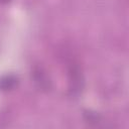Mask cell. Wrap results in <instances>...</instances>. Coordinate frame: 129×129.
<instances>
[{"instance_id":"1","label":"cell","mask_w":129,"mask_h":129,"mask_svg":"<svg viewBox=\"0 0 129 129\" xmlns=\"http://www.w3.org/2000/svg\"><path fill=\"white\" fill-rule=\"evenodd\" d=\"M33 75H34L35 83L38 85L39 88L44 89V90H47V89L50 88V82H49V80L47 79L46 75L40 69L35 70L34 73H33Z\"/></svg>"},{"instance_id":"2","label":"cell","mask_w":129,"mask_h":129,"mask_svg":"<svg viewBox=\"0 0 129 129\" xmlns=\"http://www.w3.org/2000/svg\"><path fill=\"white\" fill-rule=\"evenodd\" d=\"M17 78L15 76L9 75L5 76L2 79H0V90L1 91H7L10 89H13L17 84Z\"/></svg>"},{"instance_id":"3","label":"cell","mask_w":129,"mask_h":129,"mask_svg":"<svg viewBox=\"0 0 129 129\" xmlns=\"http://www.w3.org/2000/svg\"><path fill=\"white\" fill-rule=\"evenodd\" d=\"M10 0H0V3H7V2H9Z\"/></svg>"}]
</instances>
